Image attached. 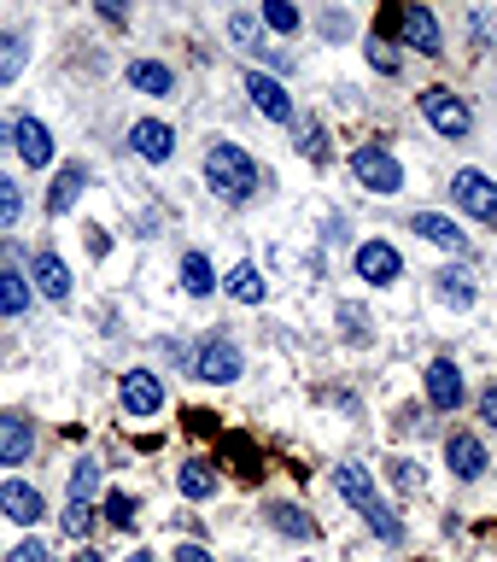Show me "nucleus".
<instances>
[{
	"label": "nucleus",
	"mask_w": 497,
	"mask_h": 562,
	"mask_svg": "<svg viewBox=\"0 0 497 562\" xmlns=\"http://www.w3.org/2000/svg\"><path fill=\"white\" fill-rule=\"evenodd\" d=\"M451 193H456V205H463L468 217H481V223H497V182H492L486 170H456Z\"/></svg>",
	"instance_id": "4"
},
{
	"label": "nucleus",
	"mask_w": 497,
	"mask_h": 562,
	"mask_svg": "<svg viewBox=\"0 0 497 562\" xmlns=\"http://www.w3.org/2000/svg\"><path fill=\"white\" fill-rule=\"evenodd\" d=\"M305 158H316V165H323V158H328V140H323V123H310V130H305Z\"/></svg>",
	"instance_id": "34"
},
{
	"label": "nucleus",
	"mask_w": 497,
	"mask_h": 562,
	"mask_svg": "<svg viewBox=\"0 0 497 562\" xmlns=\"http://www.w3.org/2000/svg\"><path fill=\"white\" fill-rule=\"evenodd\" d=\"M398 270H404V258H398L386 240H369V246H358V276H363V281H375V288H386V281H398Z\"/></svg>",
	"instance_id": "12"
},
{
	"label": "nucleus",
	"mask_w": 497,
	"mask_h": 562,
	"mask_svg": "<svg viewBox=\"0 0 497 562\" xmlns=\"http://www.w3.org/2000/svg\"><path fill=\"white\" fill-rule=\"evenodd\" d=\"M351 176H358L363 188H375V193H398L404 188V170H398V158L386 147H358L351 153Z\"/></svg>",
	"instance_id": "3"
},
{
	"label": "nucleus",
	"mask_w": 497,
	"mask_h": 562,
	"mask_svg": "<svg viewBox=\"0 0 497 562\" xmlns=\"http://www.w3.org/2000/svg\"><path fill=\"white\" fill-rule=\"evenodd\" d=\"M94 486H100V463H94V457H82V463L70 469V498L88 504V498H94Z\"/></svg>",
	"instance_id": "27"
},
{
	"label": "nucleus",
	"mask_w": 497,
	"mask_h": 562,
	"mask_svg": "<svg viewBox=\"0 0 497 562\" xmlns=\"http://www.w3.org/2000/svg\"><path fill=\"white\" fill-rule=\"evenodd\" d=\"M18 70H24V42H18V35H0V88H7Z\"/></svg>",
	"instance_id": "28"
},
{
	"label": "nucleus",
	"mask_w": 497,
	"mask_h": 562,
	"mask_svg": "<svg viewBox=\"0 0 497 562\" xmlns=\"http://www.w3.org/2000/svg\"><path fill=\"white\" fill-rule=\"evenodd\" d=\"M35 451V428L24 416H0V469H18Z\"/></svg>",
	"instance_id": "15"
},
{
	"label": "nucleus",
	"mask_w": 497,
	"mask_h": 562,
	"mask_svg": "<svg viewBox=\"0 0 497 562\" xmlns=\"http://www.w3.org/2000/svg\"><path fill=\"white\" fill-rule=\"evenodd\" d=\"M129 88H140V94H170L176 77H170V65H158V59H135L129 65Z\"/></svg>",
	"instance_id": "22"
},
{
	"label": "nucleus",
	"mask_w": 497,
	"mask_h": 562,
	"mask_svg": "<svg viewBox=\"0 0 497 562\" xmlns=\"http://www.w3.org/2000/svg\"><path fill=\"white\" fill-rule=\"evenodd\" d=\"M88 527H94V509L70 498V509H65V533H70V539H88Z\"/></svg>",
	"instance_id": "31"
},
{
	"label": "nucleus",
	"mask_w": 497,
	"mask_h": 562,
	"mask_svg": "<svg viewBox=\"0 0 497 562\" xmlns=\"http://www.w3.org/2000/svg\"><path fill=\"white\" fill-rule=\"evenodd\" d=\"M481 422H486V428H497V381L481 393Z\"/></svg>",
	"instance_id": "38"
},
{
	"label": "nucleus",
	"mask_w": 497,
	"mask_h": 562,
	"mask_svg": "<svg viewBox=\"0 0 497 562\" xmlns=\"http://www.w3.org/2000/svg\"><path fill=\"white\" fill-rule=\"evenodd\" d=\"M205 182L223 193V200H235L246 205L258 193V165H252V153H240L235 140H217V147L205 153Z\"/></svg>",
	"instance_id": "2"
},
{
	"label": "nucleus",
	"mask_w": 497,
	"mask_h": 562,
	"mask_svg": "<svg viewBox=\"0 0 497 562\" xmlns=\"http://www.w3.org/2000/svg\"><path fill=\"white\" fill-rule=\"evenodd\" d=\"M228 293L246 299V305H263V276L252 263H235V270H228Z\"/></svg>",
	"instance_id": "26"
},
{
	"label": "nucleus",
	"mask_w": 497,
	"mask_h": 562,
	"mask_svg": "<svg viewBox=\"0 0 497 562\" xmlns=\"http://www.w3.org/2000/svg\"><path fill=\"white\" fill-rule=\"evenodd\" d=\"M0 516L18 521V527H30V521H42V516H47V504H42V492H35V486L7 481V486H0Z\"/></svg>",
	"instance_id": "10"
},
{
	"label": "nucleus",
	"mask_w": 497,
	"mask_h": 562,
	"mask_svg": "<svg viewBox=\"0 0 497 562\" xmlns=\"http://www.w3.org/2000/svg\"><path fill=\"white\" fill-rule=\"evenodd\" d=\"M105 516H112L117 527H135V498L129 492H112V498H105Z\"/></svg>",
	"instance_id": "33"
},
{
	"label": "nucleus",
	"mask_w": 497,
	"mask_h": 562,
	"mask_svg": "<svg viewBox=\"0 0 497 562\" xmlns=\"http://www.w3.org/2000/svg\"><path fill=\"white\" fill-rule=\"evenodd\" d=\"M246 94L258 100V112L270 117V123H293V100H287V88H281L275 77H263V70H246Z\"/></svg>",
	"instance_id": "9"
},
{
	"label": "nucleus",
	"mask_w": 497,
	"mask_h": 562,
	"mask_svg": "<svg viewBox=\"0 0 497 562\" xmlns=\"http://www.w3.org/2000/svg\"><path fill=\"white\" fill-rule=\"evenodd\" d=\"M35 288H42L53 305H65V299H70V270H65L59 252H42V258H35Z\"/></svg>",
	"instance_id": "18"
},
{
	"label": "nucleus",
	"mask_w": 497,
	"mask_h": 562,
	"mask_svg": "<svg viewBox=\"0 0 497 562\" xmlns=\"http://www.w3.org/2000/svg\"><path fill=\"white\" fill-rule=\"evenodd\" d=\"M82 188H88V170H82V165H65L59 176H53V193H47V211H53V217H59V211H70V205H77V200H82Z\"/></svg>",
	"instance_id": "20"
},
{
	"label": "nucleus",
	"mask_w": 497,
	"mask_h": 562,
	"mask_svg": "<svg viewBox=\"0 0 497 562\" xmlns=\"http://www.w3.org/2000/svg\"><path fill=\"white\" fill-rule=\"evenodd\" d=\"M158 404H165V386H158L153 369H135V375H123V411H129V416H153Z\"/></svg>",
	"instance_id": "13"
},
{
	"label": "nucleus",
	"mask_w": 497,
	"mask_h": 562,
	"mask_svg": "<svg viewBox=\"0 0 497 562\" xmlns=\"http://www.w3.org/2000/svg\"><path fill=\"white\" fill-rule=\"evenodd\" d=\"M176 486H182V498H211L217 492V474H211V463H182V474H176Z\"/></svg>",
	"instance_id": "24"
},
{
	"label": "nucleus",
	"mask_w": 497,
	"mask_h": 562,
	"mask_svg": "<svg viewBox=\"0 0 497 562\" xmlns=\"http://www.w3.org/2000/svg\"><path fill=\"white\" fill-rule=\"evenodd\" d=\"M24 311H30V281L12 263H0V316H24Z\"/></svg>",
	"instance_id": "21"
},
{
	"label": "nucleus",
	"mask_w": 497,
	"mask_h": 562,
	"mask_svg": "<svg viewBox=\"0 0 497 562\" xmlns=\"http://www.w3.org/2000/svg\"><path fill=\"white\" fill-rule=\"evenodd\" d=\"M433 281H439V299H445V305H456V311H468L474 299H481V288H474V276L463 270V263H451V270H439Z\"/></svg>",
	"instance_id": "19"
},
{
	"label": "nucleus",
	"mask_w": 497,
	"mask_h": 562,
	"mask_svg": "<svg viewBox=\"0 0 497 562\" xmlns=\"http://www.w3.org/2000/svg\"><path fill=\"white\" fill-rule=\"evenodd\" d=\"M340 323H346V334H351V340H363V334H369V328H363V311H358V305H346V311H340Z\"/></svg>",
	"instance_id": "37"
},
{
	"label": "nucleus",
	"mask_w": 497,
	"mask_h": 562,
	"mask_svg": "<svg viewBox=\"0 0 497 562\" xmlns=\"http://www.w3.org/2000/svg\"><path fill=\"white\" fill-rule=\"evenodd\" d=\"M94 7L112 18V24H123V18H129V0H94Z\"/></svg>",
	"instance_id": "40"
},
{
	"label": "nucleus",
	"mask_w": 497,
	"mask_h": 562,
	"mask_svg": "<svg viewBox=\"0 0 497 562\" xmlns=\"http://www.w3.org/2000/svg\"><path fill=\"white\" fill-rule=\"evenodd\" d=\"M398 35H404V47H416V53H428V59H439L445 53V42H439V24H433V12L421 7V0H410L398 18Z\"/></svg>",
	"instance_id": "7"
},
{
	"label": "nucleus",
	"mask_w": 497,
	"mask_h": 562,
	"mask_svg": "<svg viewBox=\"0 0 497 562\" xmlns=\"http://www.w3.org/2000/svg\"><path fill=\"white\" fill-rule=\"evenodd\" d=\"M421 112H428V123L439 135H451V140H463L468 123H474V112L451 94V88H428V94H421Z\"/></svg>",
	"instance_id": "5"
},
{
	"label": "nucleus",
	"mask_w": 497,
	"mask_h": 562,
	"mask_svg": "<svg viewBox=\"0 0 497 562\" xmlns=\"http://www.w3.org/2000/svg\"><path fill=\"white\" fill-rule=\"evenodd\" d=\"M182 288H188L193 299H205L211 288H217V276H211V258H205V252H188V258H182Z\"/></svg>",
	"instance_id": "25"
},
{
	"label": "nucleus",
	"mask_w": 497,
	"mask_h": 562,
	"mask_svg": "<svg viewBox=\"0 0 497 562\" xmlns=\"http://www.w3.org/2000/svg\"><path fill=\"white\" fill-rule=\"evenodd\" d=\"M445 463H451L456 481H481V474H486V446L474 434H451L445 439Z\"/></svg>",
	"instance_id": "11"
},
{
	"label": "nucleus",
	"mask_w": 497,
	"mask_h": 562,
	"mask_svg": "<svg viewBox=\"0 0 497 562\" xmlns=\"http://www.w3.org/2000/svg\"><path fill=\"white\" fill-rule=\"evenodd\" d=\"M270 527L275 533H293V539H316V521L298 504H270Z\"/></svg>",
	"instance_id": "23"
},
{
	"label": "nucleus",
	"mask_w": 497,
	"mask_h": 562,
	"mask_svg": "<svg viewBox=\"0 0 497 562\" xmlns=\"http://www.w3.org/2000/svg\"><path fill=\"white\" fill-rule=\"evenodd\" d=\"M129 562H158V557H147V551H135V557H129Z\"/></svg>",
	"instance_id": "42"
},
{
	"label": "nucleus",
	"mask_w": 497,
	"mask_h": 562,
	"mask_svg": "<svg viewBox=\"0 0 497 562\" xmlns=\"http://www.w3.org/2000/svg\"><path fill=\"white\" fill-rule=\"evenodd\" d=\"M129 147L140 158H153V165H165V158L176 153V135H170V123H158V117H140L135 130H129Z\"/></svg>",
	"instance_id": "14"
},
{
	"label": "nucleus",
	"mask_w": 497,
	"mask_h": 562,
	"mask_svg": "<svg viewBox=\"0 0 497 562\" xmlns=\"http://www.w3.org/2000/svg\"><path fill=\"white\" fill-rule=\"evenodd\" d=\"M428 398H433V411H456L463 404V375H456V363H428Z\"/></svg>",
	"instance_id": "16"
},
{
	"label": "nucleus",
	"mask_w": 497,
	"mask_h": 562,
	"mask_svg": "<svg viewBox=\"0 0 497 562\" xmlns=\"http://www.w3.org/2000/svg\"><path fill=\"white\" fill-rule=\"evenodd\" d=\"M228 35H235V42H246V47H252V42H258V24H252V18H228Z\"/></svg>",
	"instance_id": "36"
},
{
	"label": "nucleus",
	"mask_w": 497,
	"mask_h": 562,
	"mask_svg": "<svg viewBox=\"0 0 497 562\" xmlns=\"http://www.w3.org/2000/svg\"><path fill=\"white\" fill-rule=\"evenodd\" d=\"M263 24L287 35V30H298V7H293V0H263Z\"/></svg>",
	"instance_id": "30"
},
{
	"label": "nucleus",
	"mask_w": 497,
	"mask_h": 562,
	"mask_svg": "<svg viewBox=\"0 0 497 562\" xmlns=\"http://www.w3.org/2000/svg\"><path fill=\"white\" fill-rule=\"evenodd\" d=\"M12 140H18V158H24L30 170H47L53 165V130L42 117H18L12 123Z\"/></svg>",
	"instance_id": "8"
},
{
	"label": "nucleus",
	"mask_w": 497,
	"mask_h": 562,
	"mask_svg": "<svg viewBox=\"0 0 497 562\" xmlns=\"http://www.w3.org/2000/svg\"><path fill=\"white\" fill-rule=\"evenodd\" d=\"M82 246H88V258H105V252H112V235H105V228H88Z\"/></svg>",
	"instance_id": "35"
},
{
	"label": "nucleus",
	"mask_w": 497,
	"mask_h": 562,
	"mask_svg": "<svg viewBox=\"0 0 497 562\" xmlns=\"http://www.w3.org/2000/svg\"><path fill=\"white\" fill-rule=\"evenodd\" d=\"M416 235L433 240V246H445V252H463V246H468L463 228H456L451 217H439V211H416Z\"/></svg>",
	"instance_id": "17"
},
{
	"label": "nucleus",
	"mask_w": 497,
	"mask_h": 562,
	"mask_svg": "<svg viewBox=\"0 0 497 562\" xmlns=\"http://www.w3.org/2000/svg\"><path fill=\"white\" fill-rule=\"evenodd\" d=\"M334 486H340V498L358 509L369 527H375V539H386V544H398V539H404V527H398V516H393V504L381 498V486L369 481V469L340 463V469H334Z\"/></svg>",
	"instance_id": "1"
},
{
	"label": "nucleus",
	"mask_w": 497,
	"mask_h": 562,
	"mask_svg": "<svg viewBox=\"0 0 497 562\" xmlns=\"http://www.w3.org/2000/svg\"><path fill=\"white\" fill-rule=\"evenodd\" d=\"M18 217H24V193H18L12 176H0V228H12Z\"/></svg>",
	"instance_id": "29"
},
{
	"label": "nucleus",
	"mask_w": 497,
	"mask_h": 562,
	"mask_svg": "<svg viewBox=\"0 0 497 562\" xmlns=\"http://www.w3.org/2000/svg\"><path fill=\"white\" fill-rule=\"evenodd\" d=\"M369 65H375V70H386V77H398V59H393L386 47H369Z\"/></svg>",
	"instance_id": "39"
},
{
	"label": "nucleus",
	"mask_w": 497,
	"mask_h": 562,
	"mask_svg": "<svg viewBox=\"0 0 497 562\" xmlns=\"http://www.w3.org/2000/svg\"><path fill=\"white\" fill-rule=\"evenodd\" d=\"M7 562H59V557H53L42 539H24V544H12V551H7Z\"/></svg>",
	"instance_id": "32"
},
{
	"label": "nucleus",
	"mask_w": 497,
	"mask_h": 562,
	"mask_svg": "<svg viewBox=\"0 0 497 562\" xmlns=\"http://www.w3.org/2000/svg\"><path fill=\"white\" fill-rule=\"evenodd\" d=\"M176 562H211V551H205V544H182V551H176Z\"/></svg>",
	"instance_id": "41"
},
{
	"label": "nucleus",
	"mask_w": 497,
	"mask_h": 562,
	"mask_svg": "<svg viewBox=\"0 0 497 562\" xmlns=\"http://www.w3.org/2000/svg\"><path fill=\"white\" fill-rule=\"evenodd\" d=\"M193 369H200V381H211V386L235 381L240 375V346L228 340V334H211V340L200 346V358H193Z\"/></svg>",
	"instance_id": "6"
}]
</instances>
